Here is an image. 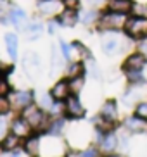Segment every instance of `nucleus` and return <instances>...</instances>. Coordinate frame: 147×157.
<instances>
[{
    "label": "nucleus",
    "mask_w": 147,
    "mask_h": 157,
    "mask_svg": "<svg viewBox=\"0 0 147 157\" xmlns=\"http://www.w3.org/2000/svg\"><path fill=\"white\" fill-rule=\"evenodd\" d=\"M126 21H128L126 14L109 10V12H106L99 17V26L104 31H118V29H123L126 26Z\"/></svg>",
    "instance_id": "1"
},
{
    "label": "nucleus",
    "mask_w": 147,
    "mask_h": 157,
    "mask_svg": "<svg viewBox=\"0 0 147 157\" xmlns=\"http://www.w3.org/2000/svg\"><path fill=\"white\" fill-rule=\"evenodd\" d=\"M125 31L126 35L135 40H140V38L147 36V17H138V16H132L126 21V26H125Z\"/></svg>",
    "instance_id": "2"
},
{
    "label": "nucleus",
    "mask_w": 147,
    "mask_h": 157,
    "mask_svg": "<svg viewBox=\"0 0 147 157\" xmlns=\"http://www.w3.org/2000/svg\"><path fill=\"white\" fill-rule=\"evenodd\" d=\"M23 117L31 124V128H40V126L43 124V121H45L47 114L42 111L40 107H37V105L31 104V105H28L23 111Z\"/></svg>",
    "instance_id": "3"
},
{
    "label": "nucleus",
    "mask_w": 147,
    "mask_h": 157,
    "mask_svg": "<svg viewBox=\"0 0 147 157\" xmlns=\"http://www.w3.org/2000/svg\"><path fill=\"white\" fill-rule=\"evenodd\" d=\"M64 9L62 0H38V10L43 16H59V12Z\"/></svg>",
    "instance_id": "4"
},
{
    "label": "nucleus",
    "mask_w": 147,
    "mask_h": 157,
    "mask_svg": "<svg viewBox=\"0 0 147 157\" xmlns=\"http://www.w3.org/2000/svg\"><path fill=\"white\" fill-rule=\"evenodd\" d=\"M64 112L69 116V117H83L85 114V109H83L81 102L78 100V97H74V95H69L68 98L64 100Z\"/></svg>",
    "instance_id": "5"
},
{
    "label": "nucleus",
    "mask_w": 147,
    "mask_h": 157,
    "mask_svg": "<svg viewBox=\"0 0 147 157\" xmlns=\"http://www.w3.org/2000/svg\"><path fill=\"white\" fill-rule=\"evenodd\" d=\"M78 21H80V14L76 9H62L57 16V24L66 26V28H73Z\"/></svg>",
    "instance_id": "6"
},
{
    "label": "nucleus",
    "mask_w": 147,
    "mask_h": 157,
    "mask_svg": "<svg viewBox=\"0 0 147 157\" xmlns=\"http://www.w3.org/2000/svg\"><path fill=\"white\" fill-rule=\"evenodd\" d=\"M18 111H24L28 105L33 104V93L30 90H21V92H16L12 95V102H10Z\"/></svg>",
    "instance_id": "7"
},
{
    "label": "nucleus",
    "mask_w": 147,
    "mask_h": 157,
    "mask_svg": "<svg viewBox=\"0 0 147 157\" xmlns=\"http://www.w3.org/2000/svg\"><path fill=\"white\" fill-rule=\"evenodd\" d=\"M31 124L28 123L24 117H18V119L12 121V124H10V133L18 135L19 138H28L30 135H31Z\"/></svg>",
    "instance_id": "8"
},
{
    "label": "nucleus",
    "mask_w": 147,
    "mask_h": 157,
    "mask_svg": "<svg viewBox=\"0 0 147 157\" xmlns=\"http://www.w3.org/2000/svg\"><path fill=\"white\" fill-rule=\"evenodd\" d=\"M147 64V59L144 54H132L125 60V71H142V67Z\"/></svg>",
    "instance_id": "9"
},
{
    "label": "nucleus",
    "mask_w": 147,
    "mask_h": 157,
    "mask_svg": "<svg viewBox=\"0 0 147 157\" xmlns=\"http://www.w3.org/2000/svg\"><path fill=\"white\" fill-rule=\"evenodd\" d=\"M132 0H107V9L113 12H120V14H126L128 16L132 12Z\"/></svg>",
    "instance_id": "10"
},
{
    "label": "nucleus",
    "mask_w": 147,
    "mask_h": 157,
    "mask_svg": "<svg viewBox=\"0 0 147 157\" xmlns=\"http://www.w3.org/2000/svg\"><path fill=\"white\" fill-rule=\"evenodd\" d=\"M7 21L12 23L16 28H26V14H24V10H21L19 7H12L9 10V16H7Z\"/></svg>",
    "instance_id": "11"
},
{
    "label": "nucleus",
    "mask_w": 147,
    "mask_h": 157,
    "mask_svg": "<svg viewBox=\"0 0 147 157\" xmlns=\"http://www.w3.org/2000/svg\"><path fill=\"white\" fill-rule=\"evenodd\" d=\"M101 117L106 121H111V123H114L116 117H118V105H116L114 100H107L101 109Z\"/></svg>",
    "instance_id": "12"
},
{
    "label": "nucleus",
    "mask_w": 147,
    "mask_h": 157,
    "mask_svg": "<svg viewBox=\"0 0 147 157\" xmlns=\"http://www.w3.org/2000/svg\"><path fill=\"white\" fill-rule=\"evenodd\" d=\"M69 93H71V90H69V83L68 81H59V83H55L54 88H52V98H55V100H66V98L69 97Z\"/></svg>",
    "instance_id": "13"
},
{
    "label": "nucleus",
    "mask_w": 147,
    "mask_h": 157,
    "mask_svg": "<svg viewBox=\"0 0 147 157\" xmlns=\"http://www.w3.org/2000/svg\"><path fill=\"white\" fill-rule=\"evenodd\" d=\"M144 126H145V121L140 119L138 116L126 117V121H125V128L128 129V131H132V133H140L144 129Z\"/></svg>",
    "instance_id": "14"
},
{
    "label": "nucleus",
    "mask_w": 147,
    "mask_h": 157,
    "mask_svg": "<svg viewBox=\"0 0 147 157\" xmlns=\"http://www.w3.org/2000/svg\"><path fill=\"white\" fill-rule=\"evenodd\" d=\"M19 136L14 133H9L5 135L4 138H2V148H4L5 152H12V150H16V148L19 147Z\"/></svg>",
    "instance_id": "15"
},
{
    "label": "nucleus",
    "mask_w": 147,
    "mask_h": 157,
    "mask_svg": "<svg viewBox=\"0 0 147 157\" xmlns=\"http://www.w3.org/2000/svg\"><path fill=\"white\" fill-rule=\"evenodd\" d=\"M99 12H97V9H87V10H81L80 12V21H81L85 26H88V24H93V23H99Z\"/></svg>",
    "instance_id": "16"
},
{
    "label": "nucleus",
    "mask_w": 147,
    "mask_h": 157,
    "mask_svg": "<svg viewBox=\"0 0 147 157\" xmlns=\"http://www.w3.org/2000/svg\"><path fill=\"white\" fill-rule=\"evenodd\" d=\"M24 150H26L28 155L37 157L38 152H40V140L37 136H28L26 142H24Z\"/></svg>",
    "instance_id": "17"
},
{
    "label": "nucleus",
    "mask_w": 147,
    "mask_h": 157,
    "mask_svg": "<svg viewBox=\"0 0 147 157\" xmlns=\"http://www.w3.org/2000/svg\"><path fill=\"white\" fill-rule=\"evenodd\" d=\"M5 47H7V52L12 59L18 57V36L14 33H9L5 35Z\"/></svg>",
    "instance_id": "18"
},
{
    "label": "nucleus",
    "mask_w": 147,
    "mask_h": 157,
    "mask_svg": "<svg viewBox=\"0 0 147 157\" xmlns=\"http://www.w3.org/2000/svg\"><path fill=\"white\" fill-rule=\"evenodd\" d=\"M102 148L106 150V152H113L116 147H118V138H116L113 133H107L104 135V138H102Z\"/></svg>",
    "instance_id": "19"
},
{
    "label": "nucleus",
    "mask_w": 147,
    "mask_h": 157,
    "mask_svg": "<svg viewBox=\"0 0 147 157\" xmlns=\"http://www.w3.org/2000/svg\"><path fill=\"white\" fill-rule=\"evenodd\" d=\"M118 45H120V42L114 36H107L102 40V50L106 52V54H114L118 50Z\"/></svg>",
    "instance_id": "20"
},
{
    "label": "nucleus",
    "mask_w": 147,
    "mask_h": 157,
    "mask_svg": "<svg viewBox=\"0 0 147 157\" xmlns=\"http://www.w3.org/2000/svg\"><path fill=\"white\" fill-rule=\"evenodd\" d=\"M62 129H64V121L57 117V119H54L50 124H49V128H47V133L52 135V136H59V135L62 133Z\"/></svg>",
    "instance_id": "21"
},
{
    "label": "nucleus",
    "mask_w": 147,
    "mask_h": 157,
    "mask_svg": "<svg viewBox=\"0 0 147 157\" xmlns=\"http://www.w3.org/2000/svg\"><path fill=\"white\" fill-rule=\"evenodd\" d=\"M68 83H69V90H71V93H80L81 92V88H83V83H85L83 74H80V76H73Z\"/></svg>",
    "instance_id": "22"
},
{
    "label": "nucleus",
    "mask_w": 147,
    "mask_h": 157,
    "mask_svg": "<svg viewBox=\"0 0 147 157\" xmlns=\"http://www.w3.org/2000/svg\"><path fill=\"white\" fill-rule=\"evenodd\" d=\"M132 16H138V17H147V4H140V2H133L132 5Z\"/></svg>",
    "instance_id": "23"
},
{
    "label": "nucleus",
    "mask_w": 147,
    "mask_h": 157,
    "mask_svg": "<svg viewBox=\"0 0 147 157\" xmlns=\"http://www.w3.org/2000/svg\"><path fill=\"white\" fill-rule=\"evenodd\" d=\"M26 29H28V35H30V40H35V38H38L42 35L43 26H42L40 23H35V24H30Z\"/></svg>",
    "instance_id": "24"
},
{
    "label": "nucleus",
    "mask_w": 147,
    "mask_h": 157,
    "mask_svg": "<svg viewBox=\"0 0 147 157\" xmlns=\"http://www.w3.org/2000/svg\"><path fill=\"white\" fill-rule=\"evenodd\" d=\"M71 47H73L74 52H78V54H80V59H92V56L88 54V50H87V48H85V47H83L80 42H74Z\"/></svg>",
    "instance_id": "25"
},
{
    "label": "nucleus",
    "mask_w": 147,
    "mask_h": 157,
    "mask_svg": "<svg viewBox=\"0 0 147 157\" xmlns=\"http://www.w3.org/2000/svg\"><path fill=\"white\" fill-rule=\"evenodd\" d=\"M135 116H138L140 119H144L147 123V102H142L137 105V111H135Z\"/></svg>",
    "instance_id": "26"
},
{
    "label": "nucleus",
    "mask_w": 147,
    "mask_h": 157,
    "mask_svg": "<svg viewBox=\"0 0 147 157\" xmlns=\"http://www.w3.org/2000/svg\"><path fill=\"white\" fill-rule=\"evenodd\" d=\"M80 74H83V64L81 62H76V64H73L71 67H69V78L80 76Z\"/></svg>",
    "instance_id": "27"
},
{
    "label": "nucleus",
    "mask_w": 147,
    "mask_h": 157,
    "mask_svg": "<svg viewBox=\"0 0 147 157\" xmlns=\"http://www.w3.org/2000/svg\"><path fill=\"white\" fill-rule=\"evenodd\" d=\"M126 76L132 83H138V81H142V73L140 71H126Z\"/></svg>",
    "instance_id": "28"
},
{
    "label": "nucleus",
    "mask_w": 147,
    "mask_h": 157,
    "mask_svg": "<svg viewBox=\"0 0 147 157\" xmlns=\"http://www.w3.org/2000/svg\"><path fill=\"white\" fill-rule=\"evenodd\" d=\"M10 107V102L7 100V97H4V95H0V116L7 114V111H9Z\"/></svg>",
    "instance_id": "29"
},
{
    "label": "nucleus",
    "mask_w": 147,
    "mask_h": 157,
    "mask_svg": "<svg viewBox=\"0 0 147 157\" xmlns=\"http://www.w3.org/2000/svg\"><path fill=\"white\" fill-rule=\"evenodd\" d=\"M9 92H10V86H9V83H7V79L0 78V95L7 97V93Z\"/></svg>",
    "instance_id": "30"
},
{
    "label": "nucleus",
    "mask_w": 147,
    "mask_h": 157,
    "mask_svg": "<svg viewBox=\"0 0 147 157\" xmlns=\"http://www.w3.org/2000/svg\"><path fill=\"white\" fill-rule=\"evenodd\" d=\"M52 104H54V100H52V95H42V107L43 109H50Z\"/></svg>",
    "instance_id": "31"
},
{
    "label": "nucleus",
    "mask_w": 147,
    "mask_h": 157,
    "mask_svg": "<svg viewBox=\"0 0 147 157\" xmlns=\"http://www.w3.org/2000/svg\"><path fill=\"white\" fill-rule=\"evenodd\" d=\"M62 5H64V9H76L78 10L80 0H62Z\"/></svg>",
    "instance_id": "32"
},
{
    "label": "nucleus",
    "mask_w": 147,
    "mask_h": 157,
    "mask_svg": "<svg viewBox=\"0 0 147 157\" xmlns=\"http://www.w3.org/2000/svg\"><path fill=\"white\" fill-rule=\"evenodd\" d=\"M61 50H62V54H64L66 59H71V48H69V45L66 42H61Z\"/></svg>",
    "instance_id": "33"
},
{
    "label": "nucleus",
    "mask_w": 147,
    "mask_h": 157,
    "mask_svg": "<svg viewBox=\"0 0 147 157\" xmlns=\"http://www.w3.org/2000/svg\"><path fill=\"white\" fill-rule=\"evenodd\" d=\"M88 4H90V7H93V9H97V7H101V5L106 4L107 5V0H87Z\"/></svg>",
    "instance_id": "34"
},
{
    "label": "nucleus",
    "mask_w": 147,
    "mask_h": 157,
    "mask_svg": "<svg viewBox=\"0 0 147 157\" xmlns=\"http://www.w3.org/2000/svg\"><path fill=\"white\" fill-rule=\"evenodd\" d=\"M80 157H99V155H97V150H95V148H88V150L81 152V155H80Z\"/></svg>",
    "instance_id": "35"
},
{
    "label": "nucleus",
    "mask_w": 147,
    "mask_h": 157,
    "mask_svg": "<svg viewBox=\"0 0 147 157\" xmlns=\"http://www.w3.org/2000/svg\"><path fill=\"white\" fill-rule=\"evenodd\" d=\"M5 135H7V124H5L4 119H0V140L4 138Z\"/></svg>",
    "instance_id": "36"
},
{
    "label": "nucleus",
    "mask_w": 147,
    "mask_h": 157,
    "mask_svg": "<svg viewBox=\"0 0 147 157\" xmlns=\"http://www.w3.org/2000/svg\"><path fill=\"white\" fill-rule=\"evenodd\" d=\"M49 33H54V23L49 24Z\"/></svg>",
    "instance_id": "37"
},
{
    "label": "nucleus",
    "mask_w": 147,
    "mask_h": 157,
    "mask_svg": "<svg viewBox=\"0 0 147 157\" xmlns=\"http://www.w3.org/2000/svg\"><path fill=\"white\" fill-rule=\"evenodd\" d=\"M106 157H125V155H120V154H109V155H106Z\"/></svg>",
    "instance_id": "38"
},
{
    "label": "nucleus",
    "mask_w": 147,
    "mask_h": 157,
    "mask_svg": "<svg viewBox=\"0 0 147 157\" xmlns=\"http://www.w3.org/2000/svg\"><path fill=\"white\" fill-rule=\"evenodd\" d=\"M142 48H144V52H145V54H147V42H145V43H144V45H142Z\"/></svg>",
    "instance_id": "39"
}]
</instances>
